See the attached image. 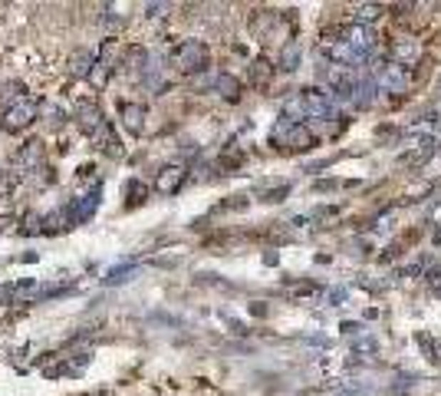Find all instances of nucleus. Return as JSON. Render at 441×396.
I'll return each mask as SVG.
<instances>
[{
	"mask_svg": "<svg viewBox=\"0 0 441 396\" xmlns=\"http://www.w3.org/2000/svg\"><path fill=\"white\" fill-rule=\"evenodd\" d=\"M34 119H36V99H30V96H17V99L4 109V116H0V129L4 132H20V129H26Z\"/></svg>",
	"mask_w": 441,
	"mask_h": 396,
	"instance_id": "obj_1",
	"label": "nucleus"
}]
</instances>
